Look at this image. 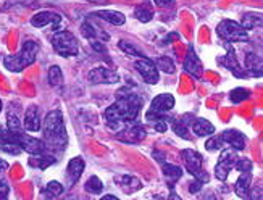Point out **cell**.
Returning a JSON list of instances; mask_svg holds the SVG:
<instances>
[{
	"instance_id": "obj_1",
	"label": "cell",
	"mask_w": 263,
	"mask_h": 200,
	"mask_svg": "<svg viewBox=\"0 0 263 200\" xmlns=\"http://www.w3.org/2000/svg\"><path fill=\"white\" fill-rule=\"evenodd\" d=\"M142 105H144L142 97H139L134 92H129L128 87H124L118 92L117 102L110 105V107L104 112V118L107 120L108 128L121 131L124 124H128L137 118Z\"/></svg>"
},
{
	"instance_id": "obj_2",
	"label": "cell",
	"mask_w": 263,
	"mask_h": 200,
	"mask_svg": "<svg viewBox=\"0 0 263 200\" xmlns=\"http://www.w3.org/2000/svg\"><path fill=\"white\" fill-rule=\"evenodd\" d=\"M42 133H44V142L49 150H62L66 144V129L63 115L60 110H52L47 113L42 123Z\"/></svg>"
},
{
	"instance_id": "obj_3",
	"label": "cell",
	"mask_w": 263,
	"mask_h": 200,
	"mask_svg": "<svg viewBox=\"0 0 263 200\" xmlns=\"http://www.w3.org/2000/svg\"><path fill=\"white\" fill-rule=\"evenodd\" d=\"M37 52H39V45L34 41H26L16 55H10V57L4 58V66L8 69V71L21 73L26 66L36 62Z\"/></svg>"
},
{
	"instance_id": "obj_4",
	"label": "cell",
	"mask_w": 263,
	"mask_h": 200,
	"mask_svg": "<svg viewBox=\"0 0 263 200\" xmlns=\"http://www.w3.org/2000/svg\"><path fill=\"white\" fill-rule=\"evenodd\" d=\"M52 45H53V50L60 57H65V58L76 57L79 53L78 39L68 31L55 32L52 36Z\"/></svg>"
},
{
	"instance_id": "obj_5",
	"label": "cell",
	"mask_w": 263,
	"mask_h": 200,
	"mask_svg": "<svg viewBox=\"0 0 263 200\" xmlns=\"http://www.w3.org/2000/svg\"><path fill=\"white\" fill-rule=\"evenodd\" d=\"M216 34L226 42H241L249 39L247 29H244L239 23L233 20H223L216 28Z\"/></svg>"
},
{
	"instance_id": "obj_6",
	"label": "cell",
	"mask_w": 263,
	"mask_h": 200,
	"mask_svg": "<svg viewBox=\"0 0 263 200\" xmlns=\"http://www.w3.org/2000/svg\"><path fill=\"white\" fill-rule=\"evenodd\" d=\"M236 163H237L236 152L233 149H224L221 152L218 163H216V167H215V176L220 181H226L228 174H230V171L236 167Z\"/></svg>"
},
{
	"instance_id": "obj_7",
	"label": "cell",
	"mask_w": 263,
	"mask_h": 200,
	"mask_svg": "<svg viewBox=\"0 0 263 200\" xmlns=\"http://www.w3.org/2000/svg\"><path fill=\"white\" fill-rule=\"evenodd\" d=\"M13 133H15V139H16L18 146L21 147V150L28 152L31 155H41L44 152H47V147H45L44 140L26 136L23 131H13Z\"/></svg>"
},
{
	"instance_id": "obj_8",
	"label": "cell",
	"mask_w": 263,
	"mask_h": 200,
	"mask_svg": "<svg viewBox=\"0 0 263 200\" xmlns=\"http://www.w3.org/2000/svg\"><path fill=\"white\" fill-rule=\"evenodd\" d=\"M175 107V97L171 94H160L157 96L148 108L147 115H155V116H166L170 110Z\"/></svg>"
},
{
	"instance_id": "obj_9",
	"label": "cell",
	"mask_w": 263,
	"mask_h": 200,
	"mask_svg": "<svg viewBox=\"0 0 263 200\" xmlns=\"http://www.w3.org/2000/svg\"><path fill=\"white\" fill-rule=\"evenodd\" d=\"M134 66L147 84H157L158 82V68L155 66V63L152 60H148V58L144 57L141 60H137L134 63Z\"/></svg>"
},
{
	"instance_id": "obj_10",
	"label": "cell",
	"mask_w": 263,
	"mask_h": 200,
	"mask_svg": "<svg viewBox=\"0 0 263 200\" xmlns=\"http://www.w3.org/2000/svg\"><path fill=\"white\" fill-rule=\"evenodd\" d=\"M0 150H4L11 155H20L23 152L15 139V133L11 129H5L2 126H0Z\"/></svg>"
},
{
	"instance_id": "obj_11",
	"label": "cell",
	"mask_w": 263,
	"mask_h": 200,
	"mask_svg": "<svg viewBox=\"0 0 263 200\" xmlns=\"http://www.w3.org/2000/svg\"><path fill=\"white\" fill-rule=\"evenodd\" d=\"M218 63H220L221 66H224V68L230 69V71H231L236 78H239V79H246V78H249V73L244 71V69L241 68V65L237 63V58H236V55H234V50L230 49V47H228V53L218 58Z\"/></svg>"
},
{
	"instance_id": "obj_12",
	"label": "cell",
	"mask_w": 263,
	"mask_h": 200,
	"mask_svg": "<svg viewBox=\"0 0 263 200\" xmlns=\"http://www.w3.org/2000/svg\"><path fill=\"white\" fill-rule=\"evenodd\" d=\"M220 142H221V147L228 146L234 150H244L246 149V137L242 133L236 131V129H226V131L218 136Z\"/></svg>"
},
{
	"instance_id": "obj_13",
	"label": "cell",
	"mask_w": 263,
	"mask_h": 200,
	"mask_svg": "<svg viewBox=\"0 0 263 200\" xmlns=\"http://www.w3.org/2000/svg\"><path fill=\"white\" fill-rule=\"evenodd\" d=\"M89 81L94 82V84H115L120 81V76L108 68L99 66L89 73Z\"/></svg>"
},
{
	"instance_id": "obj_14",
	"label": "cell",
	"mask_w": 263,
	"mask_h": 200,
	"mask_svg": "<svg viewBox=\"0 0 263 200\" xmlns=\"http://www.w3.org/2000/svg\"><path fill=\"white\" fill-rule=\"evenodd\" d=\"M81 32H83V36L86 39H89L90 42H108V39H110L108 34L92 21H86L81 26Z\"/></svg>"
},
{
	"instance_id": "obj_15",
	"label": "cell",
	"mask_w": 263,
	"mask_h": 200,
	"mask_svg": "<svg viewBox=\"0 0 263 200\" xmlns=\"http://www.w3.org/2000/svg\"><path fill=\"white\" fill-rule=\"evenodd\" d=\"M62 23V16L59 13H53V11H39L32 18H31V25L34 28H44L47 25H52L57 28Z\"/></svg>"
},
{
	"instance_id": "obj_16",
	"label": "cell",
	"mask_w": 263,
	"mask_h": 200,
	"mask_svg": "<svg viewBox=\"0 0 263 200\" xmlns=\"http://www.w3.org/2000/svg\"><path fill=\"white\" fill-rule=\"evenodd\" d=\"M84 171V160L81 157H76L73 158L70 163H68V168H66V187H73L79 178H81V174Z\"/></svg>"
},
{
	"instance_id": "obj_17",
	"label": "cell",
	"mask_w": 263,
	"mask_h": 200,
	"mask_svg": "<svg viewBox=\"0 0 263 200\" xmlns=\"http://www.w3.org/2000/svg\"><path fill=\"white\" fill-rule=\"evenodd\" d=\"M184 69L194 78H202L203 75V66H202V62L199 60L197 53L194 52L192 47L187 49V55H186V60H184Z\"/></svg>"
},
{
	"instance_id": "obj_18",
	"label": "cell",
	"mask_w": 263,
	"mask_h": 200,
	"mask_svg": "<svg viewBox=\"0 0 263 200\" xmlns=\"http://www.w3.org/2000/svg\"><path fill=\"white\" fill-rule=\"evenodd\" d=\"M182 160H184V165H186V170L196 176L200 170H202V155L196 150H191V149H186L182 150Z\"/></svg>"
},
{
	"instance_id": "obj_19",
	"label": "cell",
	"mask_w": 263,
	"mask_h": 200,
	"mask_svg": "<svg viewBox=\"0 0 263 200\" xmlns=\"http://www.w3.org/2000/svg\"><path fill=\"white\" fill-rule=\"evenodd\" d=\"M23 128H25L26 131H31V133H36L42 128L41 115H39V110H37L36 105H31V107L26 110L25 118H23Z\"/></svg>"
},
{
	"instance_id": "obj_20",
	"label": "cell",
	"mask_w": 263,
	"mask_h": 200,
	"mask_svg": "<svg viewBox=\"0 0 263 200\" xmlns=\"http://www.w3.org/2000/svg\"><path fill=\"white\" fill-rule=\"evenodd\" d=\"M250 181H252V170H250V171H241V176H239L236 184H234V192L237 194V197H241V198L249 197Z\"/></svg>"
},
{
	"instance_id": "obj_21",
	"label": "cell",
	"mask_w": 263,
	"mask_h": 200,
	"mask_svg": "<svg viewBox=\"0 0 263 200\" xmlns=\"http://www.w3.org/2000/svg\"><path fill=\"white\" fill-rule=\"evenodd\" d=\"M94 16L110 23V25H115V26H121V25H124V21H126V16L117 10H100V11H96Z\"/></svg>"
},
{
	"instance_id": "obj_22",
	"label": "cell",
	"mask_w": 263,
	"mask_h": 200,
	"mask_svg": "<svg viewBox=\"0 0 263 200\" xmlns=\"http://www.w3.org/2000/svg\"><path fill=\"white\" fill-rule=\"evenodd\" d=\"M128 124H129V126L124 128L123 131H121V134H120V137H123V136H129V137L124 139L126 142H137V140H141V139L145 137V129H144L142 126L134 124L133 121L128 123Z\"/></svg>"
},
{
	"instance_id": "obj_23",
	"label": "cell",
	"mask_w": 263,
	"mask_h": 200,
	"mask_svg": "<svg viewBox=\"0 0 263 200\" xmlns=\"http://www.w3.org/2000/svg\"><path fill=\"white\" fill-rule=\"evenodd\" d=\"M192 126V131L196 136H212L215 133V126L209 121V120H203V118H194V121L191 123Z\"/></svg>"
},
{
	"instance_id": "obj_24",
	"label": "cell",
	"mask_w": 263,
	"mask_h": 200,
	"mask_svg": "<svg viewBox=\"0 0 263 200\" xmlns=\"http://www.w3.org/2000/svg\"><path fill=\"white\" fill-rule=\"evenodd\" d=\"M53 163H55V157L52 154H47V152H44V154H41V155H32L29 160L31 167H37L41 170H45Z\"/></svg>"
},
{
	"instance_id": "obj_25",
	"label": "cell",
	"mask_w": 263,
	"mask_h": 200,
	"mask_svg": "<svg viewBox=\"0 0 263 200\" xmlns=\"http://www.w3.org/2000/svg\"><path fill=\"white\" fill-rule=\"evenodd\" d=\"M163 165V174L166 181L170 183V186L173 187L175 183L182 176V170L179 167H176V165H170V163H162Z\"/></svg>"
},
{
	"instance_id": "obj_26",
	"label": "cell",
	"mask_w": 263,
	"mask_h": 200,
	"mask_svg": "<svg viewBox=\"0 0 263 200\" xmlns=\"http://www.w3.org/2000/svg\"><path fill=\"white\" fill-rule=\"evenodd\" d=\"M246 68L247 71H252V76H261V60L255 53L246 55Z\"/></svg>"
},
{
	"instance_id": "obj_27",
	"label": "cell",
	"mask_w": 263,
	"mask_h": 200,
	"mask_svg": "<svg viewBox=\"0 0 263 200\" xmlns=\"http://www.w3.org/2000/svg\"><path fill=\"white\" fill-rule=\"evenodd\" d=\"M7 121H8V129H11V131H21L23 121L20 120V116H18V110L13 108V103L10 105V110L7 113Z\"/></svg>"
},
{
	"instance_id": "obj_28",
	"label": "cell",
	"mask_w": 263,
	"mask_h": 200,
	"mask_svg": "<svg viewBox=\"0 0 263 200\" xmlns=\"http://www.w3.org/2000/svg\"><path fill=\"white\" fill-rule=\"evenodd\" d=\"M187 123L182 120V118H176V120H173V123H171V128H173V131L179 136V137H182V139H186V140H191L192 137H191V133H189V129H187Z\"/></svg>"
},
{
	"instance_id": "obj_29",
	"label": "cell",
	"mask_w": 263,
	"mask_h": 200,
	"mask_svg": "<svg viewBox=\"0 0 263 200\" xmlns=\"http://www.w3.org/2000/svg\"><path fill=\"white\" fill-rule=\"evenodd\" d=\"M244 29H255L258 26H261V15L260 13H246L242 18V25Z\"/></svg>"
},
{
	"instance_id": "obj_30",
	"label": "cell",
	"mask_w": 263,
	"mask_h": 200,
	"mask_svg": "<svg viewBox=\"0 0 263 200\" xmlns=\"http://www.w3.org/2000/svg\"><path fill=\"white\" fill-rule=\"evenodd\" d=\"M42 194L45 197H49V198H55V197H59V195L63 194V186L59 181H50L47 186L44 187Z\"/></svg>"
},
{
	"instance_id": "obj_31",
	"label": "cell",
	"mask_w": 263,
	"mask_h": 200,
	"mask_svg": "<svg viewBox=\"0 0 263 200\" xmlns=\"http://www.w3.org/2000/svg\"><path fill=\"white\" fill-rule=\"evenodd\" d=\"M145 120L148 123H152V126L157 129V131L163 133L168 129V118L166 116H155V115H145Z\"/></svg>"
},
{
	"instance_id": "obj_32",
	"label": "cell",
	"mask_w": 263,
	"mask_h": 200,
	"mask_svg": "<svg viewBox=\"0 0 263 200\" xmlns=\"http://www.w3.org/2000/svg\"><path fill=\"white\" fill-rule=\"evenodd\" d=\"M63 82V75L60 66H50L49 69V84L52 87H60Z\"/></svg>"
},
{
	"instance_id": "obj_33",
	"label": "cell",
	"mask_w": 263,
	"mask_h": 200,
	"mask_svg": "<svg viewBox=\"0 0 263 200\" xmlns=\"http://www.w3.org/2000/svg\"><path fill=\"white\" fill-rule=\"evenodd\" d=\"M155 66L160 69V71H163L166 75H173L175 73V63L171 62L168 57H160V58H157Z\"/></svg>"
},
{
	"instance_id": "obj_34",
	"label": "cell",
	"mask_w": 263,
	"mask_h": 200,
	"mask_svg": "<svg viewBox=\"0 0 263 200\" xmlns=\"http://www.w3.org/2000/svg\"><path fill=\"white\" fill-rule=\"evenodd\" d=\"M86 191L90 192V194H100L102 189H104V184H102V181L97 178V176H90V178L86 181Z\"/></svg>"
},
{
	"instance_id": "obj_35",
	"label": "cell",
	"mask_w": 263,
	"mask_h": 200,
	"mask_svg": "<svg viewBox=\"0 0 263 200\" xmlns=\"http://www.w3.org/2000/svg\"><path fill=\"white\" fill-rule=\"evenodd\" d=\"M134 15H136V18L139 20L141 23H148V21L152 20V16H154L152 10H151V8H147L145 5L137 7V8L134 10Z\"/></svg>"
},
{
	"instance_id": "obj_36",
	"label": "cell",
	"mask_w": 263,
	"mask_h": 200,
	"mask_svg": "<svg viewBox=\"0 0 263 200\" xmlns=\"http://www.w3.org/2000/svg\"><path fill=\"white\" fill-rule=\"evenodd\" d=\"M249 96H250V90H247V89H244V87H237V89L231 90V94H230V100H231L233 103H239V102L246 100Z\"/></svg>"
},
{
	"instance_id": "obj_37",
	"label": "cell",
	"mask_w": 263,
	"mask_h": 200,
	"mask_svg": "<svg viewBox=\"0 0 263 200\" xmlns=\"http://www.w3.org/2000/svg\"><path fill=\"white\" fill-rule=\"evenodd\" d=\"M120 49L124 52V53H128V55H131V57H139V58H144V53L141 52V50H137L136 47L133 45V44H129L128 41H120Z\"/></svg>"
},
{
	"instance_id": "obj_38",
	"label": "cell",
	"mask_w": 263,
	"mask_h": 200,
	"mask_svg": "<svg viewBox=\"0 0 263 200\" xmlns=\"http://www.w3.org/2000/svg\"><path fill=\"white\" fill-rule=\"evenodd\" d=\"M236 170L239 171H250L252 170V161L249 158H237V163H236Z\"/></svg>"
},
{
	"instance_id": "obj_39",
	"label": "cell",
	"mask_w": 263,
	"mask_h": 200,
	"mask_svg": "<svg viewBox=\"0 0 263 200\" xmlns=\"http://www.w3.org/2000/svg\"><path fill=\"white\" fill-rule=\"evenodd\" d=\"M205 147H207L209 150H220V149H223V147H221V142H220V139H218V136L210 137V139L207 140V144H205Z\"/></svg>"
},
{
	"instance_id": "obj_40",
	"label": "cell",
	"mask_w": 263,
	"mask_h": 200,
	"mask_svg": "<svg viewBox=\"0 0 263 200\" xmlns=\"http://www.w3.org/2000/svg\"><path fill=\"white\" fill-rule=\"evenodd\" d=\"M10 194V187L5 181H0V200H5Z\"/></svg>"
},
{
	"instance_id": "obj_41",
	"label": "cell",
	"mask_w": 263,
	"mask_h": 200,
	"mask_svg": "<svg viewBox=\"0 0 263 200\" xmlns=\"http://www.w3.org/2000/svg\"><path fill=\"white\" fill-rule=\"evenodd\" d=\"M200 186H202V183L196 179V183H192V184L189 186V192H192V194H197V192L200 191Z\"/></svg>"
},
{
	"instance_id": "obj_42",
	"label": "cell",
	"mask_w": 263,
	"mask_h": 200,
	"mask_svg": "<svg viewBox=\"0 0 263 200\" xmlns=\"http://www.w3.org/2000/svg\"><path fill=\"white\" fill-rule=\"evenodd\" d=\"M155 5L158 7H168V5H173L175 4V0H154Z\"/></svg>"
},
{
	"instance_id": "obj_43",
	"label": "cell",
	"mask_w": 263,
	"mask_h": 200,
	"mask_svg": "<svg viewBox=\"0 0 263 200\" xmlns=\"http://www.w3.org/2000/svg\"><path fill=\"white\" fill-rule=\"evenodd\" d=\"M154 157L158 158L160 163H165V157H163V154H160V152H154Z\"/></svg>"
},
{
	"instance_id": "obj_44",
	"label": "cell",
	"mask_w": 263,
	"mask_h": 200,
	"mask_svg": "<svg viewBox=\"0 0 263 200\" xmlns=\"http://www.w3.org/2000/svg\"><path fill=\"white\" fill-rule=\"evenodd\" d=\"M7 168H8V165L4 160H0V171H5Z\"/></svg>"
},
{
	"instance_id": "obj_45",
	"label": "cell",
	"mask_w": 263,
	"mask_h": 200,
	"mask_svg": "<svg viewBox=\"0 0 263 200\" xmlns=\"http://www.w3.org/2000/svg\"><path fill=\"white\" fill-rule=\"evenodd\" d=\"M87 2H90V4H102V2H105V0H87Z\"/></svg>"
},
{
	"instance_id": "obj_46",
	"label": "cell",
	"mask_w": 263,
	"mask_h": 200,
	"mask_svg": "<svg viewBox=\"0 0 263 200\" xmlns=\"http://www.w3.org/2000/svg\"><path fill=\"white\" fill-rule=\"evenodd\" d=\"M0 110H2V100H0Z\"/></svg>"
}]
</instances>
